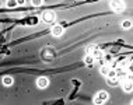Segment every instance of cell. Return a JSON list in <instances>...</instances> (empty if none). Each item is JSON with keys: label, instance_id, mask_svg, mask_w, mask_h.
<instances>
[{"label": "cell", "instance_id": "6da1fadb", "mask_svg": "<svg viewBox=\"0 0 133 105\" xmlns=\"http://www.w3.org/2000/svg\"><path fill=\"white\" fill-rule=\"evenodd\" d=\"M85 52H87V55H91L94 59H98V57L102 56V50L95 45H90L88 48L85 49Z\"/></svg>", "mask_w": 133, "mask_h": 105}, {"label": "cell", "instance_id": "4fadbf2b", "mask_svg": "<svg viewBox=\"0 0 133 105\" xmlns=\"http://www.w3.org/2000/svg\"><path fill=\"white\" fill-rule=\"evenodd\" d=\"M107 77H116V76H115V69L109 67V70H108V73H107Z\"/></svg>", "mask_w": 133, "mask_h": 105}, {"label": "cell", "instance_id": "9a60e30c", "mask_svg": "<svg viewBox=\"0 0 133 105\" xmlns=\"http://www.w3.org/2000/svg\"><path fill=\"white\" fill-rule=\"evenodd\" d=\"M31 3H32V6L38 7V6H41V4H42V0H31Z\"/></svg>", "mask_w": 133, "mask_h": 105}, {"label": "cell", "instance_id": "9c48e42d", "mask_svg": "<svg viewBox=\"0 0 133 105\" xmlns=\"http://www.w3.org/2000/svg\"><path fill=\"white\" fill-rule=\"evenodd\" d=\"M94 62H95V59H94L91 55H87V56L84 57V63H85V64H90V66H91Z\"/></svg>", "mask_w": 133, "mask_h": 105}, {"label": "cell", "instance_id": "8fae6325", "mask_svg": "<svg viewBox=\"0 0 133 105\" xmlns=\"http://www.w3.org/2000/svg\"><path fill=\"white\" fill-rule=\"evenodd\" d=\"M108 70H109V64H102V66H101V73H102L104 76H107Z\"/></svg>", "mask_w": 133, "mask_h": 105}, {"label": "cell", "instance_id": "8992f818", "mask_svg": "<svg viewBox=\"0 0 133 105\" xmlns=\"http://www.w3.org/2000/svg\"><path fill=\"white\" fill-rule=\"evenodd\" d=\"M52 34L55 35V37H60V35L63 34V28L60 27V25H55V27L52 28Z\"/></svg>", "mask_w": 133, "mask_h": 105}, {"label": "cell", "instance_id": "7c38bea8", "mask_svg": "<svg viewBox=\"0 0 133 105\" xmlns=\"http://www.w3.org/2000/svg\"><path fill=\"white\" fill-rule=\"evenodd\" d=\"M16 6H17V0H9L7 2V7H10V9H13Z\"/></svg>", "mask_w": 133, "mask_h": 105}, {"label": "cell", "instance_id": "277c9868", "mask_svg": "<svg viewBox=\"0 0 133 105\" xmlns=\"http://www.w3.org/2000/svg\"><path fill=\"white\" fill-rule=\"evenodd\" d=\"M41 18L44 23H53V20H55V13L53 11H44L42 13V16H41Z\"/></svg>", "mask_w": 133, "mask_h": 105}, {"label": "cell", "instance_id": "3957f363", "mask_svg": "<svg viewBox=\"0 0 133 105\" xmlns=\"http://www.w3.org/2000/svg\"><path fill=\"white\" fill-rule=\"evenodd\" d=\"M107 101H108V94L105 91L98 93L94 97V104H104V102H107Z\"/></svg>", "mask_w": 133, "mask_h": 105}, {"label": "cell", "instance_id": "30bf717a", "mask_svg": "<svg viewBox=\"0 0 133 105\" xmlns=\"http://www.w3.org/2000/svg\"><path fill=\"white\" fill-rule=\"evenodd\" d=\"M102 57H104V60H105L107 64H111L114 62V56L112 55H102Z\"/></svg>", "mask_w": 133, "mask_h": 105}, {"label": "cell", "instance_id": "5bb4252c", "mask_svg": "<svg viewBox=\"0 0 133 105\" xmlns=\"http://www.w3.org/2000/svg\"><path fill=\"white\" fill-rule=\"evenodd\" d=\"M122 27H123V28H130L132 27V23L129 20H126V21H123V23H122Z\"/></svg>", "mask_w": 133, "mask_h": 105}, {"label": "cell", "instance_id": "7a4b0ae2", "mask_svg": "<svg viewBox=\"0 0 133 105\" xmlns=\"http://www.w3.org/2000/svg\"><path fill=\"white\" fill-rule=\"evenodd\" d=\"M111 7H112L114 11L119 13L125 9V3H123V0H112L111 2Z\"/></svg>", "mask_w": 133, "mask_h": 105}, {"label": "cell", "instance_id": "52a82bcc", "mask_svg": "<svg viewBox=\"0 0 133 105\" xmlns=\"http://www.w3.org/2000/svg\"><path fill=\"white\" fill-rule=\"evenodd\" d=\"M118 83H119V78H118V77H108L107 78V84L111 86V87L118 86Z\"/></svg>", "mask_w": 133, "mask_h": 105}, {"label": "cell", "instance_id": "ba28073f", "mask_svg": "<svg viewBox=\"0 0 133 105\" xmlns=\"http://www.w3.org/2000/svg\"><path fill=\"white\" fill-rule=\"evenodd\" d=\"M3 84L4 86H11L13 84V77L11 76H6V77H3Z\"/></svg>", "mask_w": 133, "mask_h": 105}, {"label": "cell", "instance_id": "2e32d148", "mask_svg": "<svg viewBox=\"0 0 133 105\" xmlns=\"http://www.w3.org/2000/svg\"><path fill=\"white\" fill-rule=\"evenodd\" d=\"M25 0H17V6H24Z\"/></svg>", "mask_w": 133, "mask_h": 105}, {"label": "cell", "instance_id": "5b68a950", "mask_svg": "<svg viewBox=\"0 0 133 105\" xmlns=\"http://www.w3.org/2000/svg\"><path fill=\"white\" fill-rule=\"evenodd\" d=\"M37 84H38L39 88H45V87H48V84H49L48 77H39L38 81H37Z\"/></svg>", "mask_w": 133, "mask_h": 105}]
</instances>
